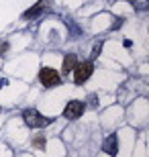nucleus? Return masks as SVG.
Segmentation results:
<instances>
[{"mask_svg": "<svg viewBox=\"0 0 149 157\" xmlns=\"http://www.w3.org/2000/svg\"><path fill=\"white\" fill-rule=\"evenodd\" d=\"M23 118H25V122H27L29 127H33V128L47 127V124H51V122H53V118L43 117V114H41L39 110H35V108H27V110L23 112Z\"/></svg>", "mask_w": 149, "mask_h": 157, "instance_id": "obj_1", "label": "nucleus"}, {"mask_svg": "<svg viewBox=\"0 0 149 157\" xmlns=\"http://www.w3.org/2000/svg\"><path fill=\"white\" fill-rule=\"evenodd\" d=\"M92 70H94V65H92V61H84V63H76V67L72 71H74V82L76 84H84V82L88 80V78L92 76Z\"/></svg>", "mask_w": 149, "mask_h": 157, "instance_id": "obj_2", "label": "nucleus"}, {"mask_svg": "<svg viewBox=\"0 0 149 157\" xmlns=\"http://www.w3.org/2000/svg\"><path fill=\"white\" fill-rule=\"evenodd\" d=\"M39 80H41V84H43V86L53 88V86H57V84H59V74L55 70H51V67H41Z\"/></svg>", "mask_w": 149, "mask_h": 157, "instance_id": "obj_3", "label": "nucleus"}, {"mask_svg": "<svg viewBox=\"0 0 149 157\" xmlns=\"http://www.w3.org/2000/svg\"><path fill=\"white\" fill-rule=\"evenodd\" d=\"M84 102L82 100H69L68 102V106L63 108V117L65 118H69V121H74V118H80V114L84 112Z\"/></svg>", "mask_w": 149, "mask_h": 157, "instance_id": "obj_4", "label": "nucleus"}, {"mask_svg": "<svg viewBox=\"0 0 149 157\" xmlns=\"http://www.w3.org/2000/svg\"><path fill=\"white\" fill-rule=\"evenodd\" d=\"M104 151L108 153L110 157H116V153H119V139H116V135H110L108 139L104 141Z\"/></svg>", "mask_w": 149, "mask_h": 157, "instance_id": "obj_5", "label": "nucleus"}, {"mask_svg": "<svg viewBox=\"0 0 149 157\" xmlns=\"http://www.w3.org/2000/svg\"><path fill=\"white\" fill-rule=\"evenodd\" d=\"M45 4H47V0H39V2H37V4H35V6H31L29 10H25L23 18H27V21H29V18L37 17V14H39V12L43 10V8H45Z\"/></svg>", "mask_w": 149, "mask_h": 157, "instance_id": "obj_6", "label": "nucleus"}, {"mask_svg": "<svg viewBox=\"0 0 149 157\" xmlns=\"http://www.w3.org/2000/svg\"><path fill=\"white\" fill-rule=\"evenodd\" d=\"M74 67H76V57H74V55H68V57L63 59V67H61L63 74H69Z\"/></svg>", "mask_w": 149, "mask_h": 157, "instance_id": "obj_7", "label": "nucleus"}, {"mask_svg": "<svg viewBox=\"0 0 149 157\" xmlns=\"http://www.w3.org/2000/svg\"><path fill=\"white\" fill-rule=\"evenodd\" d=\"M33 143H35L37 147H39V149H43V147H45V139H43V137H37V139H35Z\"/></svg>", "mask_w": 149, "mask_h": 157, "instance_id": "obj_8", "label": "nucleus"}, {"mask_svg": "<svg viewBox=\"0 0 149 157\" xmlns=\"http://www.w3.org/2000/svg\"><path fill=\"white\" fill-rule=\"evenodd\" d=\"M6 49H8V43H6V41H0V55H2Z\"/></svg>", "mask_w": 149, "mask_h": 157, "instance_id": "obj_9", "label": "nucleus"}]
</instances>
